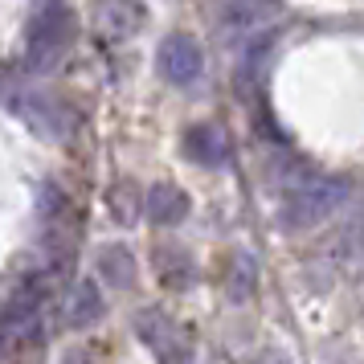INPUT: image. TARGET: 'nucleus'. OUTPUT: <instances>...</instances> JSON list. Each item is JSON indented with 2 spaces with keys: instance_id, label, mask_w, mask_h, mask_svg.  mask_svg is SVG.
Segmentation results:
<instances>
[{
  "instance_id": "obj_1",
  "label": "nucleus",
  "mask_w": 364,
  "mask_h": 364,
  "mask_svg": "<svg viewBox=\"0 0 364 364\" xmlns=\"http://www.w3.org/2000/svg\"><path fill=\"white\" fill-rule=\"evenodd\" d=\"M340 193L344 184L331 181V176H319L307 164H291V172L279 181V217L287 230H307L315 221L340 205Z\"/></svg>"
},
{
  "instance_id": "obj_2",
  "label": "nucleus",
  "mask_w": 364,
  "mask_h": 364,
  "mask_svg": "<svg viewBox=\"0 0 364 364\" xmlns=\"http://www.w3.org/2000/svg\"><path fill=\"white\" fill-rule=\"evenodd\" d=\"M135 331H139V340L156 352V360L160 364H193V344H188V336H184L164 311H139L135 315Z\"/></svg>"
},
{
  "instance_id": "obj_3",
  "label": "nucleus",
  "mask_w": 364,
  "mask_h": 364,
  "mask_svg": "<svg viewBox=\"0 0 364 364\" xmlns=\"http://www.w3.org/2000/svg\"><path fill=\"white\" fill-rule=\"evenodd\" d=\"M156 62H160V74H164L172 86H188L200 78V70H205V58H200V46L193 41V37H168L164 46H160V53H156Z\"/></svg>"
},
{
  "instance_id": "obj_4",
  "label": "nucleus",
  "mask_w": 364,
  "mask_h": 364,
  "mask_svg": "<svg viewBox=\"0 0 364 364\" xmlns=\"http://www.w3.org/2000/svg\"><path fill=\"white\" fill-rule=\"evenodd\" d=\"M0 328H4L9 340H17V344H33L37 336H41V299L29 295V291L13 295L9 307L0 311Z\"/></svg>"
},
{
  "instance_id": "obj_5",
  "label": "nucleus",
  "mask_w": 364,
  "mask_h": 364,
  "mask_svg": "<svg viewBox=\"0 0 364 364\" xmlns=\"http://www.w3.org/2000/svg\"><path fill=\"white\" fill-rule=\"evenodd\" d=\"M184 151L200 168H225V160H230V139L217 132V127H193L188 139H184Z\"/></svg>"
},
{
  "instance_id": "obj_6",
  "label": "nucleus",
  "mask_w": 364,
  "mask_h": 364,
  "mask_svg": "<svg viewBox=\"0 0 364 364\" xmlns=\"http://www.w3.org/2000/svg\"><path fill=\"white\" fill-rule=\"evenodd\" d=\"M266 17H270V0H225L221 25L230 33H254L266 25Z\"/></svg>"
},
{
  "instance_id": "obj_7",
  "label": "nucleus",
  "mask_w": 364,
  "mask_h": 364,
  "mask_svg": "<svg viewBox=\"0 0 364 364\" xmlns=\"http://www.w3.org/2000/svg\"><path fill=\"white\" fill-rule=\"evenodd\" d=\"M148 213L156 225H176L188 213V197H184L181 188H172V184H156L148 193Z\"/></svg>"
},
{
  "instance_id": "obj_8",
  "label": "nucleus",
  "mask_w": 364,
  "mask_h": 364,
  "mask_svg": "<svg viewBox=\"0 0 364 364\" xmlns=\"http://www.w3.org/2000/svg\"><path fill=\"white\" fill-rule=\"evenodd\" d=\"M144 25V9L139 0H107L102 4V29L111 37H127Z\"/></svg>"
},
{
  "instance_id": "obj_9",
  "label": "nucleus",
  "mask_w": 364,
  "mask_h": 364,
  "mask_svg": "<svg viewBox=\"0 0 364 364\" xmlns=\"http://www.w3.org/2000/svg\"><path fill=\"white\" fill-rule=\"evenodd\" d=\"M62 46H66V17H62L58 9H50V13L33 25V53L41 50V58H50V53H58Z\"/></svg>"
},
{
  "instance_id": "obj_10",
  "label": "nucleus",
  "mask_w": 364,
  "mask_h": 364,
  "mask_svg": "<svg viewBox=\"0 0 364 364\" xmlns=\"http://www.w3.org/2000/svg\"><path fill=\"white\" fill-rule=\"evenodd\" d=\"M99 315H102V299H99V291H95V282H82V287L74 291V299H70V307H66L70 328H90V323H95Z\"/></svg>"
},
{
  "instance_id": "obj_11",
  "label": "nucleus",
  "mask_w": 364,
  "mask_h": 364,
  "mask_svg": "<svg viewBox=\"0 0 364 364\" xmlns=\"http://www.w3.org/2000/svg\"><path fill=\"white\" fill-rule=\"evenodd\" d=\"M99 266H102V279L111 282V287H127V282L135 279V262L123 246H102Z\"/></svg>"
},
{
  "instance_id": "obj_12",
  "label": "nucleus",
  "mask_w": 364,
  "mask_h": 364,
  "mask_svg": "<svg viewBox=\"0 0 364 364\" xmlns=\"http://www.w3.org/2000/svg\"><path fill=\"white\" fill-rule=\"evenodd\" d=\"M258 364H287L282 356H258Z\"/></svg>"
},
{
  "instance_id": "obj_13",
  "label": "nucleus",
  "mask_w": 364,
  "mask_h": 364,
  "mask_svg": "<svg viewBox=\"0 0 364 364\" xmlns=\"http://www.w3.org/2000/svg\"><path fill=\"white\" fill-rule=\"evenodd\" d=\"M0 364H4V348H0Z\"/></svg>"
}]
</instances>
